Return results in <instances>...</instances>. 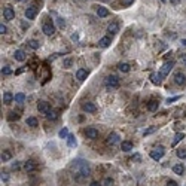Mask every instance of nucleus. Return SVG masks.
I'll list each match as a JSON object with an SVG mask.
<instances>
[{"instance_id": "1", "label": "nucleus", "mask_w": 186, "mask_h": 186, "mask_svg": "<svg viewBox=\"0 0 186 186\" xmlns=\"http://www.w3.org/2000/svg\"><path fill=\"white\" fill-rule=\"evenodd\" d=\"M72 168L78 173V174H82L83 177H88L91 174V168H89V164L86 161H75V164L72 165Z\"/></svg>"}, {"instance_id": "2", "label": "nucleus", "mask_w": 186, "mask_h": 186, "mask_svg": "<svg viewBox=\"0 0 186 186\" xmlns=\"http://www.w3.org/2000/svg\"><path fill=\"white\" fill-rule=\"evenodd\" d=\"M104 85H106L107 89H115V88H118V86H119V79L116 78V76H113V75H110V76L106 78Z\"/></svg>"}, {"instance_id": "3", "label": "nucleus", "mask_w": 186, "mask_h": 186, "mask_svg": "<svg viewBox=\"0 0 186 186\" xmlns=\"http://www.w3.org/2000/svg\"><path fill=\"white\" fill-rule=\"evenodd\" d=\"M42 31L46 34V36H52L55 33V26H54V22L49 19V21H45L43 22V26H42Z\"/></svg>"}, {"instance_id": "4", "label": "nucleus", "mask_w": 186, "mask_h": 186, "mask_svg": "<svg viewBox=\"0 0 186 186\" xmlns=\"http://www.w3.org/2000/svg\"><path fill=\"white\" fill-rule=\"evenodd\" d=\"M164 153H165V149L162 148V146H158L156 149H153V150L150 152V158L155 159V161H159L162 156H164Z\"/></svg>"}, {"instance_id": "5", "label": "nucleus", "mask_w": 186, "mask_h": 186, "mask_svg": "<svg viewBox=\"0 0 186 186\" xmlns=\"http://www.w3.org/2000/svg\"><path fill=\"white\" fill-rule=\"evenodd\" d=\"M37 110L43 115H48L51 112V104L48 101H39L37 103Z\"/></svg>"}, {"instance_id": "6", "label": "nucleus", "mask_w": 186, "mask_h": 186, "mask_svg": "<svg viewBox=\"0 0 186 186\" xmlns=\"http://www.w3.org/2000/svg\"><path fill=\"white\" fill-rule=\"evenodd\" d=\"M3 16H5V19H8V21H12L14 18H15V11H14V8L12 6H5L3 8Z\"/></svg>"}, {"instance_id": "7", "label": "nucleus", "mask_w": 186, "mask_h": 186, "mask_svg": "<svg viewBox=\"0 0 186 186\" xmlns=\"http://www.w3.org/2000/svg\"><path fill=\"white\" fill-rule=\"evenodd\" d=\"M174 67V61H167L164 66L161 67V70H159V73L162 75V76H167L170 72H171V68Z\"/></svg>"}, {"instance_id": "8", "label": "nucleus", "mask_w": 186, "mask_h": 186, "mask_svg": "<svg viewBox=\"0 0 186 186\" xmlns=\"http://www.w3.org/2000/svg\"><path fill=\"white\" fill-rule=\"evenodd\" d=\"M85 135H86L88 138H91V140H95V138H98V130L89 127V128L85 130Z\"/></svg>"}, {"instance_id": "9", "label": "nucleus", "mask_w": 186, "mask_h": 186, "mask_svg": "<svg viewBox=\"0 0 186 186\" xmlns=\"http://www.w3.org/2000/svg\"><path fill=\"white\" fill-rule=\"evenodd\" d=\"M119 134L118 133H110L109 135H107V143L110 145V146H113V145H116V143H119Z\"/></svg>"}, {"instance_id": "10", "label": "nucleus", "mask_w": 186, "mask_h": 186, "mask_svg": "<svg viewBox=\"0 0 186 186\" xmlns=\"http://www.w3.org/2000/svg\"><path fill=\"white\" fill-rule=\"evenodd\" d=\"M82 110H83V112H86V113H94V112L97 110V107H95V104H94V103L86 101V103H83V104H82Z\"/></svg>"}, {"instance_id": "11", "label": "nucleus", "mask_w": 186, "mask_h": 186, "mask_svg": "<svg viewBox=\"0 0 186 186\" xmlns=\"http://www.w3.org/2000/svg\"><path fill=\"white\" fill-rule=\"evenodd\" d=\"M174 82L177 83V85H185L186 83V76H185V73H182V72H177L176 75H174Z\"/></svg>"}, {"instance_id": "12", "label": "nucleus", "mask_w": 186, "mask_h": 186, "mask_svg": "<svg viewBox=\"0 0 186 186\" xmlns=\"http://www.w3.org/2000/svg\"><path fill=\"white\" fill-rule=\"evenodd\" d=\"M14 58H15L16 61H26L27 55H26V52H24V51H21V49H16V51L14 52Z\"/></svg>"}, {"instance_id": "13", "label": "nucleus", "mask_w": 186, "mask_h": 186, "mask_svg": "<svg viewBox=\"0 0 186 186\" xmlns=\"http://www.w3.org/2000/svg\"><path fill=\"white\" fill-rule=\"evenodd\" d=\"M107 31L110 34H116L119 31V24H118V22H110V24L107 26Z\"/></svg>"}, {"instance_id": "14", "label": "nucleus", "mask_w": 186, "mask_h": 186, "mask_svg": "<svg viewBox=\"0 0 186 186\" xmlns=\"http://www.w3.org/2000/svg\"><path fill=\"white\" fill-rule=\"evenodd\" d=\"M14 100H15V95L12 94V92L6 91L5 94H3V103H5V104H11Z\"/></svg>"}, {"instance_id": "15", "label": "nucleus", "mask_w": 186, "mask_h": 186, "mask_svg": "<svg viewBox=\"0 0 186 186\" xmlns=\"http://www.w3.org/2000/svg\"><path fill=\"white\" fill-rule=\"evenodd\" d=\"M36 15H37V11L34 8H27L26 9V18L27 19H34Z\"/></svg>"}, {"instance_id": "16", "label": "nucleus", "mask_w": 186, "mask_h": 186, "mask_svg": "<svg viewBox=\"0 0 186 186\" xmlns=\"http://www.w3.org/2000/svg\"><path fill=\"white\" fill-rule=\"evenodd\" d=\"M110 42H112L110 36H104V37H101L98 40V46H101V48H107V46L110 45Z\"/></svg>"}, {"instance_id": "17", "label": "nucleus", "mask_w": 186, "mask_h": 186, "mask_svg": "<svg viewBox=\"0 0 186 186\" xmlns=\"http://www.w3.org/2000/svg\"><path fill=\"white\" fill-rule=\"evenodd\" d=\"M86 76H88V72L85 70V68H79V70L76 72V79H78V81H81V82H82V81H85V79H86Z\"/></svg>"}, {"instance_id": "18", "label": "nucleus", "mask_w": 186, "mask_h": 186, "mask_svg": "<svg viewBox=\"0 0 186 186\" xmlns=\"http://www.w3.org/2000/svg\"><path fill=\"white\" fill-rule=\"evenodd\" d=\"M97 15H98V18H106V16H109V11H107V8H104V6H98V8H97Z\"/></svg>"}, {"instance_id": "19", "label": "nucleus", "mask_w": 186, "mask_h": 186, "mask_svg": "<svg viewBox=\"0 0 186 186\" xmlns=\"http://www.w3.org/2000/svg\"><path fill=\"white\" fill-rule=\"evenodd\" d=\"M162 76L161 73H153L152 76H150V79H152V83H155V85H161V82H162Z\"/></svg>"}, {"instance_id": "20", "label": "nucleus", "mask_w": 186, "mask_h": 186, "mask_svg": "<svg viewBox=\"0 0 186 186\" xmlns=\"http://www.w3.org/2000/svg\"><path fill=\"white\" fill-rule=\"evenodd\" d=\"M26 124L29 125V127H31V128H34V127H37L39 125V121L34 118V116H30V118H27V121H26Z\"/></svg>"}, {"instance_id": "21", "label": "nucleus", "mask_w": 186, "mask_h": 186, "mask_svg": "<svg viewBox=\"0 0 186 186\" xmlns=\"http://www.w3.org/2000/svg\"><path fill=\"white\" fill-rule=\"evenodd\" d=\"M0 159H2V162H8L9 159H12L11 150H3V152H2V156H0Z\"/></svg>"}, {"instance_id": "22", "label": "nucleus", "mask_w": 186, "mask_h": 186, "mask_svg": "<svg viewBox=\"0 0 186 186\" xmlns=\"http://www.w3.org/2000/svg\"><path fill=\"white\" fill-rule=\"evenodd\" d=\"M158 106H159V103H158L156 100H150V101H149V104H148V110L155 112V110H158Z\"/></svg>"}, {"instance_id": "23", "label": "nucleus", "mask_w": 186, "mask_h": 186, "mask_svg": "<svg viewBox=\"0 0 186 186\" xmlns=\"http://www.w3.org/2000/svg\"><path fill=\"white\" fill-rule=\"evenodd\" d=\"M121 149L124 152H130V150H133V143L131 142H122L121 143Z\"/></svg>"}, {"instance_id": "24", "label": "nucleus", "mask_w": 186, "mask_h": 186, "mask_svg": "<svg viewBox=\"0 0 186 186\" xmlns=\"http://www.w3.org/2000/svg\"><path fill=\"white\" fill-rule=\"evenodd\" d=\"M67 145H68V148H75L76 145H78V142H76V137L75 135H68L67 137Z\"/></svg>"}, {"instance_id": "25", "label": "nucleus", "mask_w": 186, "mask_h": 186, "mask_svg": "<svg viewBox=\"0 0 186 186\" xmlns=\"http://www.w3.org/2000/svg\"><path fill=\"white\" fill-rule=\"evenodd\" d=\"M15 103H18V104H22L26 101V95L22 94V92H18V94H15V100H14Z\"/></svg>"}, {"instance_id": "26", "label": "nucleus", "mask_w": 186, "mask_h": 186, "mask_svg": "<svg viewBox=\"0 0 186 186\" xmlns=\"http://www.w3.org/2000/svg\"><path fill=\"white\" fill-rule=\"evenodd\" d=\"M24 170L26 171H33V170H36V164L33 161H27L26 164H24Z\"/></svg>"}, {"instance_id": "27", "label": "nucleus", "mask_w": 186, "mask_h": 186, "mask_svg": "<svg viewBox=\"0 0 186 186\" xmlns=\"http://www.w3.org/2000/svg\"><path fill=\"white\" fill-rule=\"evenodd\" d=\"M29 46L31 49H39L40 48V42L36 40V39H31V40H29Z\"/></svg>"}, {"instance_id": "28", "label": "nucleus", "mask_w": 186, "mask_h": 186, "mask_svg": "<svg viewBox=\"0 0 186 186\" xmlns=\"http://www.w3.org/2000/svg\"><path fill=\"white\" fill-rule=\"evenodd\" d=\"M173 171H174L176 174L182 176V174H183V171H185V167H183L182 164H176V165L173 167Z\"/></svg>"}, {"instance_id": "29", "label": "nucleus", "mask_w": 186, "mask_h": 186, "mask_svg": "<svg viewBox=\"0 0 186 186\" xmlns=\"http://www.w3.org/2000/svg\"><path fill=\"white\" fill-rule=\"evenodd\" d=\"M118 68L121 72H124V73H128L130 72V64H127V63H119L118 64Z\"/></svg>"}, {"instance_id": "30", "label": "nucleus", "mask_w": 186, "mask_h": 186, "mask_svg": "<svg viewBox=\"0 0 186 186\" xmlns=\"http://www.w3.org/2000/svg\"><path fill=\"white\" fill-rule=\"evenodd\" d=\"M46 118H48L49 121H57V119H58V112H55V110H51L48 115H46Z\"/></svg>"}, {"instance_id": "31", "label": "nucleus", "mask_w": 186, "mask_h": 186, "mask_svg": "<svg viewBox=\"0 0 186 186\" xmlns=\"http://www.w3.org/2000/svg\"><path fill=\"white\" fill-rule=\"evenodd\" d=\"M182 138H185V134L183 133H177L176 135H174V140H173V146H176L180 140H182Z\"/></svg>"}, {"instance_id": "32", "label": "nucleus", "mask_w": 186, "mask_h": 186, "mask_svg": "<svg viewBox=\"0 0 186 186\" xmlns=\"http://www.w3.org/2000/svg\"><path fill=\"white\" fill-rule=\"evenodd\" d=\"M58 135H60L61 138H67V137H68V135H70V134H68V130H67V128L64 127L63 130H60V133H58Z\"/></svg>"}, {"instance_id": "33", "label": "nucleus", "mask_w": 186, "mask_h": 186, "mask_svg": "<svg viewBox=\"0 0 186 186\" xmlns=\"http://www.w3.org/2000/svg\"><path fill=\"white\" fill-rule=\"evenodd\" d=\"M72 64H73L72 58H66V60H63V66H64V68H70Z\"/></svg>"}, {"instance_id": "34", "label": "nucleus", "mask_w": 186, "mask_h": 186, "mask_svg": "<svg viewBox=\"0 0 186 186\" xmlns=\"http://www.w3.org/2000/svg\"><path fill=\"white\" fill-rule=\"evenodd\" d=\"M2 75H5V76H8V75H12V68H11V67H8V66L2 67Z\"/></svg>"}, {"instance_id": "35", "label": "nucleus", "mask_w": 186, "mask_h": 186, "mask_svg": "<svg viewBox=\"0 0 186 186\" xmlns=\"http://www.w3.org/2000/svg\"><path fill=\"white\" fill-rule=\"evenodd\" d=\"M177 156H179L180 159H185V158H186V150H185V149H179V150H177Z\"/></svg>"}, {"instance_id": "36", "label": "nucleus", "mask_w": 186, "mask_h": 186, "mask_svg": "<svg viewBox=\"0 0 186 186\" xmlns=\"http://www.w3.org/2000/svg\"><path fill=\"white\" fill-rule=\"evenodd\" d=\"M103 186H113V180L112 179H104V182H103Z\"/></svg>"}, {"instance_id": "37", "label": "nucleus", "mask_w": 186, "mask_h": 186, "mask_svg": "<svg viewBox=\"0 0 186 186\" xmlns=\"http://www.w3.org/2000/svg\"><path fill=\"white\" fill-rule=\"evenodd\" d=\"M9 115H11V116H9V121H14V119L16 121V119H19V115H18V113H14V112H12V113H9Z\"/></svg>"}, {"instance_id": "38", "label": "nucleus", "mask_w": 186, "mask_h": 186, "mask_svg": "<svg viewBox=\"0 0 186 186\" xmlns=\"http://www.w3.org/2000/svg\"><path fill=\"white\" fill-rule=\"evenodd\" d=\"M153 131H156V127H150V128H148L143 134H145V135H149V134H152Z\"/></svg>"}, {"instance_id": "39", "label": "nucleus", "mask_w": 186, "mask_h": 186, "mask_svg": "<svg viewBox=\"0 0 186 186\" xmlns=\"http://www.w3.org/2000/svg\"><path fill=\"white\" fill-rule=\"evenodd\" d=\"M0 33H2V34H5V33H8V27L3 24V22H2V24H0Z\"/></svg>"}, {"instance_id": "40", "label": "nucleus", "mask_w": 186, "mask_h": 186, "mask_svg": "<svg viewBox=\"0 0 186 186\" xmlns=\"http://www.w3.org/2000/svg\"><path fill=\"white\" fill-rule=\"evenodd\" d=\"M121 3H122L124 6H130V5L134 3V0H121Z\"/></svg>"}, {"instance_id": "41", "label": "nucleus", "mask_w": 186, "mask_h": 186, "mask_svg": "<svg viewBox=\"0 0 186 186\" xmlns=\"http://www.w3.org/2000/svg\"><path fill=\"white\" fill-rule=\"evenodd\" d=\"M180 98V95H176V97H171V98H167V103L170 104V103H173V101H177Z\"/></svg>"}, {"instance_id": "42", "label": "nucleus", "mask_w": 186, "mask_h": 186, "mask_svg": "<svg viewBox=\"0 0 186 186\" xmlns=\"http://www.w3.org/2000/svg\"><path fill=\"white\" fill-rule=\"evenodd\" d=\"M167 186H179V185H177V182H174V180H168V182H167Z\"/></svg>"}, {"instance_id": "43", "label": "nucleus", "mask_w": 186, "mask_h": 186, "mask_svg": "<svg viewBox=\"0 0 186 186\" xmlns=\"http://www.w3.org/2000/svg\"><path fill=\"white\" fill-rule=\"evenodd\" d=\"M12 168H14V170H18V168H19V162H18V161H15L14 164H12Z\"/></svg>"}, {"instance_id": "44", "label": "nucleus", "mask_w": 186, "mask_h": 186, "mask_svg": "<svg viewBox=\"0 0 186 186\" xmlns=\"http://www.w3.org/2000/svg\"><path fill=\"white\" fill-rule=\"evenodd\" d=\"M8 179H9L8 174L6 173H2V182H8Z\"/></svg>"}, {"instance_id": "45", "label": "nucleus", "mask_w": 186, "mask_h": 186, "mask_svg": "<svg viewBox=\"0 0 186 186\" xmlns=\"http://www.w3.org/2000/svg\"><path fill=\"white\" fill-rule=\"evenodd\" d=\"M89 186H101V183H98V182H91Z\"/></svg>"}, {"instance_id": "46", "label": "nucleus", "mask_w": 186, "mask_h": 186, "mask_svg": "<svg viewBox=\"0 0 186 186\" xmlns=\"http://www.w3.org/2000/svg\"><path fill=\"white\" fill-rule=\"evenodd\" d=\"M72 40H78V34H72Z\"/></svg>"}, {"instance_id": "47", "label": "nucleus", "mask_w": 186, "mask_h": 186, "mask_svg": "<svg viewBox=\"0 0 186 186\" xmlns=\"http://www.w3.org/2000/svg\"><path fill=\"white\" fill-rule=\"evenodd\" d=\"M182 45H183V46H186V39H183V40H182Z\"/></svg>"}, {"instance_id": "48", "label": "nucleus", "mask_w": 186, "mask_h": 186, "mask_svg": "<svg viewBox=\"0 0 186 186\" xmlns=\"http://www.w3.org/2000/svg\"><path fill=\"white\" fill-rule=\"evenodd\" d=\"M101 2H110V0H101Z\"/></svg>"}, {"instance_id": "49", "label": "nucleus", "mask_w": 186, "mask_h": 186, "mask_svg": "<svg viewBox=\"0 0 186 186\" xmlns=\"http://www.w3.org/2000/svg\"><path fill=\"white\" fill-rule=\"evenodd\" d=\"M161 2H167V0H161Z\"/></svg>"}, {"instance_id": "50", "label": "nucleus", "mask_w": 186, "mask_h": 186, "mask_svg": "<svg viewBox=\"0 0 186 186\" xmlns=\"http://www.w3.org/2000/svg\"><path fill=\"white\" fill-rule=\"evenodd\" d=\"M18 2H22V0H18Z\"/></svg>"}]
</instances>
